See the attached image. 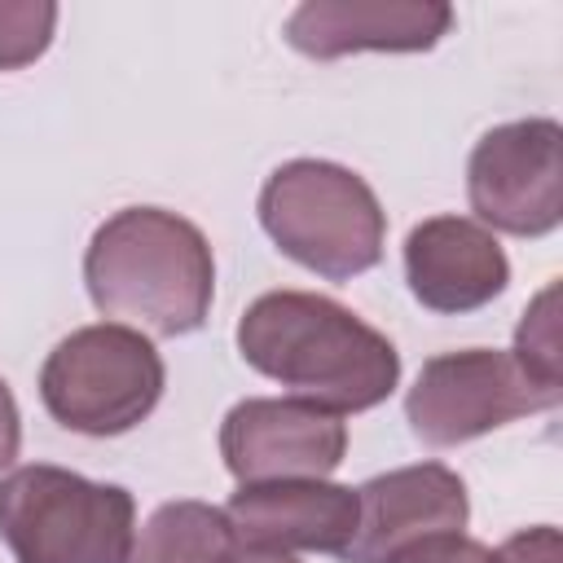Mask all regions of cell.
Returning a JSON list of instances; mask_svg holds the SVG:
<instances>
[{"label":"cell","instance_id":"17","mask_svg":"<svg viewBox=\"0 0 563 563\" xmlns=\"http://www.w3.org/2000/svg\"><path fill=\"white\" fill-rule=\"evenodd\" d=\"M396 563H493V550L475 537L440 532V537H427L413 550H405Z\"/></svg>","mask_w":563,"mask_h":563},{"label":"cell","instance_id":"9","mask_svg":"<svg viewBox=\"0 0 563 563\" xmlns=\"http://www.w3.org/2000/svg\"><path fill=\"white\" fill-rule=\"evenodd\" d=\"M471 497L457 471L444 462H413L383 471L356 488V532L343 545V563H396L427 537L462 532Z\"/></svg>","mask_w":563,"mask_h":563},{"label":"cell","instance_id":"13","mask_svg":"<svg viewBox=\"0 0 563 563\" xmlns=\"http://www.w3.org/2000/svg\"><path fill=\"white\" fill-rule=\"evenodd\" d=\"M233 541V523L211 501H163L141 532H132L123 563H211Z\"/></svg>","mask_w":563,"mask_h":563},{"label":"cell","instance_id":"1","mask_svg":"<svg viewBox=\"0 0 563 563\" xmlns=\"http://www.w3.org/2000/svg\"><path fill=\"white\" fill-rule=\"evenodd\" d=\"M242 361L325 413L383 405L400 383L396 343L330 295L268 290L238 317Z\"/></svg>","mask_w":563,"mask_h":563},{"label":"cell","instance_id":"15","mask_svg":"<svg viewBox=\"0 0 563 563\" xmlns=\"http://www.w3.org/2000/svg\"><path fill=\"white\" fill-rule=\"evenodd\" d=\"M57 31L53 0H0V70L40 62Z\"/></svg>","mask_w":563,"mask_h":563},{"label":"cell","instance_id":"7","mask_svg":"<svg viewBox=\"0 0 563 563\" xmlns=\"http://www.w3.org/2000/svg\"><path fill=\"white\" fill-rule=\"evenodd\" d=\"M475 220L510 238H545L563 224V128L559 119H515L488 128L466 158Z\"/></svg>","mask_w":563,"mask_h":563},{"label":"cell","instance_id":"19","mask_svg":"<svg viewBox=\"0 0 563 563\" xmlns=\"http://www.w3.org/2000/svg\"><path fill=\"white\" fill-rule=\"evenodd\" d=\"M211 563H299L295 554H286V550H268V545H251V541H242L238 532H233V541L211 559Z\"/></svg>","mask_w":563,"mask_h":563},{"label":"cell","instance_id":"5","mask_svg":"<svg viewBox=\"0 0 563 563\" xmlns=\"http://www.w3.org/2000/svg\"><path fill=\"white\" fill-rule=\"evenodd\" d=\"M167 365L150 334L97 321L70 330L40 365V400L48 418L75 435H123L163 400Z\"/></svg>","mask_w":563,"mask_h":563},{"label":"cell","instance_id":"14","mask_svg":"<svg viewBox=\"0 0 563 563\" xmlns=\"http://www.w3.org/2000/svg\"><path fill=\"white\" fill-rule=\"evenodd\" d=\"M554 299H559V286H545V290L528 303V312H523V321H519V330H515L510 356L519 361V369H523L528 378H537L541 387L563 391V343H559V312H554Z\"/></svg>","mask_w":563,"mask_h":563},{"label":"cell","instance_id":"10","mask_svg":"<svg viewBox=\"0 0 563 563\" xmlns=\"http://www.w3.org/2000/svg\"><path fill=\"white\" fill-rule=\"evenodd\" d=\"M453 31L444 0H303L282 35L312 62L347 53H427Z\"/></svg>","mask_w":563,"mask_h":563},{"label":"cell","instance_id":"2","mask_svg":"<svg viewBox=\"0 0 563 563\" xmlns=\"http://www.w3.org/2000/svg\"><path fill=\"white\" fill-rule=\"evenodd\" d=\"M84 286L101 317L180 339L211 317L216 255L194 220L167 207H123L88 238Z\"/></svg>","mask_w":563,"mask_h":563},{"label":"cell","instance_id":"3","mask_svg":"<svg viewBox=\"0 0 563 563\" xmlns=\"http://www.w3.org/2000/svg\"><path fill=\"white\" fill-rule=\"evenodd\" d=\"M260 229L299 268L352 282L383 260L387 211L365 176L330 158H290L260 189Z\"/></svg>","mask_w":563,"mask_h":563},{"label":"cell","instance_id":"11","mask_svg":"<svg viewBox=\"0 0 563 563\" xmlns=\"http://www.w3.org/2000/svg\"><path fill=\"white\" fill-rule=\"evenodd\" d=\"M405 282L427 312L462 317L510 286V260L479 220L431 216L405 238Z\"/></svg>","mask_w":563,"mask_h":563},{"label":"cell","instance_id":"12","mask_svg":"<svg viewBox=\"0 0 563 563\" xmlns=\"http://www.w3.org/2000/svg\"><path fill=\"white\" fill-rule=\"evenodd\" d=\"M233 532L251 545L268 550H317L343 554L356 532V488L330 479H273V484H238L224 506Z\"/></svg>","mask_w":563,"mask_h":563},{"label":"cell","instance_id":"18","mask_svg":"<svg viewBox=\"0 0 563 563\" xmlns=\"http://www.w3.org/2000/svg\"><path fill=\"white\" fill-rule=\"evenodd\" d=\"M18 449H22V413H18V400H13L9 383L0 378V471L13 466Z\"/></svg>","mask_w":563,"mask_h":563},{"label":"cell","instance_id":"6","mask_svg":"<svg viewBox=\"0 0 563 563\" xmlns=\"http://www.w3.org/2000/svg\"><path fill=\"white\" fill-rule=\"evenodd\" d=\"M559 400L563 391L528 378L510 352L462 347L422 361L413 387L405 391V422L422 444L453 449L515 418L559 409Z\"/></svg>","mask_w":563,"mask_h":563},{"label":"cell","instance_id":"16","mask_svg":"<svg viewBox=\"0 0 563 563\" xmlns=\"http://www.w3.org/2000/svg\"><path fill=\"white\" fill-rule=\"evenodd\" d=\"M493 563H563V537L554 523L519 528L493 550Z\"/></svg>","mask_w":563,"mask_h":563},{"label":"cell","instance_id":"8","mask_svg":"<svg viewBox=\"0 0 563 563\" xmlns=\"http://www.w3.org/2000/svg\"><path fill=\"white\" fill-rule=\"evenodd\" d=\"M343 453V418L295 396H246L220 422V457L238 484L325 479Z\"/></svg>","mask_w":563,"mask_h":563},{"label":"cell","instance_id":"4","mask_svg":"<svg viewBox=\"0 0 563 563\" xmlns=\"http://www.w3.org/2000/svg\"><path fill=\"white\" fill-rule=\"evenodd\" d=\"M136 501L123 484L31 462L0 479V541L13 563H123Z\"/></svg>","mask_w":563,"mask_h":563}]
</instances>
